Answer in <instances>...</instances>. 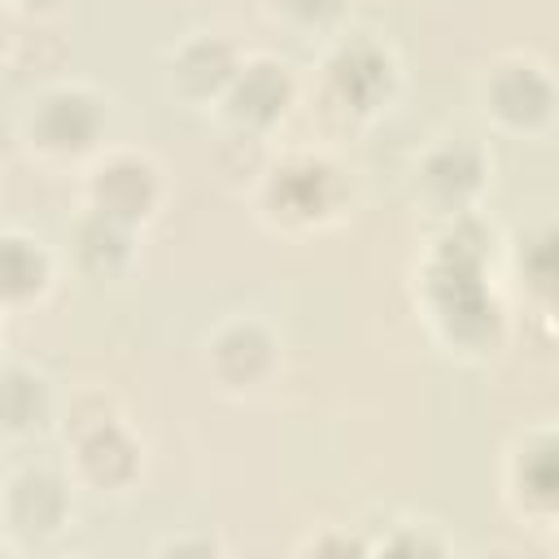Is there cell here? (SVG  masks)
<instances>
[{
	"mask_svg": "<svg viewBox=\"0 0 559 559\" xmlns=\"http://www.w3.org/2000/svg\"><path fill=\"white\" fill-rule=\"evenodd\" d=\"M493 227L485 210L441 218L415 271V301L428 336L459 362H489L507 345V306L489 284Z\"/></svg>",
	"mask_w": 559,
	"mask_h": 559,
	"instance_id": "obj_1",
	"label": "cell"
},
{
	"mask_svg": "<svg viewBox=\"0 0 559 559\" xmlns=\"http://www.w3.org/2000/svg\"><path fill=\"white\" fill-rule=\"evenodd\" d=\"M61 445H66V476L74 489L122 498L144 476V441L127 424L122 406L105 389H83L57 411Z\"/></svg>",
	"mask_w": 559,
	"mask_h": 559,
	"instance_id": "obj_2",
	"label": "cell"
},
{
	"mask_svg": "<svg viewBox=\"0 0 559 559\" xmlns=\"http://www.w3.org/2000/svg\"><path fill=\"white\" fill-rule=\"evenodd\" d=\"M249 201L271 231L310 236V231L336 227L349 214L354 183L336 157L314 148H293V153L266 157V166L249 188Z\"/></svg>",
	"mask_w": 559,
	"mask_h": 559,
	"instance_id": "obj_3",
	"label": "cell"
},
{
	"mask_svg": "<svg viewBox=\"0 0 559 559\" xmlns=\"http://www.w3.org/2000/svg\"><path fill=\"white\" fill-rule=\"evenodd\" d=\"M22 148L48 166H74L105 148L109 96L83 79H52L22 100L17 114Z\"/></svg>",
	"mask_w": 559,
	"mask_h": 559,
	"instance_id": "obj_4",
	"label": "cell"
},
{
	"mask_svg": "<svg viewBox=\"0 0 559 559\" xmlns=\"http://www.w3.org/2000/svg\"><path fill=\"white\" fill-rule=\"evenodd\" d=\"M476 105L498 135H511V140L550 135L555 109H559V87H555L550 61L537 52H524V48L498 52L476 74Z\"/></svg>",
	"mask_w": 559,
	"mask_h": 559,
	"instance_id": "obj_5",
	"label": "cell"
},
{
	"mask_svg": "<svg viewBox=\"0 0 559 559\" xmlns=\"http://www.w3.org/2000/svg\"><path fill=\"white\" fill-rule=\"evenodd\" d=\"M402 92V61L371 31H341L323 52V100L349 122H376Z\"/></svg>",
	"mask_w": 559,
	"mask_h": 559,
	"instance_id": "obj_6",
	"label": "cell"
},
{
	"mask_svg": "<svg viewBox=\"0 0 559 559\" xmlns=\"http://www.w3.org/2000/svg\"><path fill=\"white\" fill-rule=\"evenodd\" d=\"M493 188V157L476 135H432L411 166L415 205L441 223L459 214H476Z\"/></svg>",
	"mask_w": 559,
	"mask_h": 559,
	"instance_id": "obj_7",
	"label": "cell"
},
{
	"mask_svg": "<svg viewBox=\"0 0 559 559\" xmlns=\"http://www.w3.org/2000/svg\"><path fill=\"white\" fill-rule=\"evenodd\" d=\"M166 197H170L166 170L148 148L105 144L83 162V179H79L83 210H96L105 218H118L144 231L166 210Z\"/></svg>",
	"mask_w": 559,
	"mask_h": 559,
	"instance_id": "obj_8",
	"label": "cell"
},
{
	"mask_svg": "<svg viewBox=\"0 0 559 559\" xmlns=\"http://www.w3.org/2000/svg\"><path fill=\"white\" fill-rule=\"evenodd\" d=\"M280 367H284L280 332L253 310L223 314L201 336V371L227 397H253L271 389Z\"/></svg>",
	"mask_w": 559,
	"mask_h": 559,
	"instance_id": "obj_9",
	"label": "cell"
},
{
	"mask_svg": "<svg viewBox=\"0 0 559 559\" xmlns=\"http://www.w3.org/2000/svg\"><path fill=\"white\" fill-rule=\"evenodd\" d=\"M74 520V480L48 463H22L0 480V528L26 546H52Z\"/></svg>",
	"mask_w": 559,
	"mask_h": 559,
	"instance_id": "obj_10",
	"label": "cell"
},
{
	"mask_svg": "<svg viewBox=\"0 0 559 559\" xmlns=\"http://www.w3.org/2000/svg\"><path fill=\"white\" fill-rule=\"evenodd\" d=\"M297 92H301V83L280 52H245L231 83L214 100V118L223 131L266 140L293 114Z\"/></svg>",
	"mask_w": 559,
	"mask_h": 559,
	"instance_id": "obj_11",
	"label": "cell"
},
{
	"mask_svg": "<svg viewBox=\"0 0 559 559\" xmlns=\"http://www.w3.org/2000/svg\"><path fill=\"white\" fill-rule=\"evenodd\" d=\"M502 502L515 520L550 528L559 515V437L555 424H528L511 437L502 459Z\"/></svg>",
	"mask_w": 559,
	"mask_h": 559,
	"instance_id": "obj_12",
	"label": "cell"
},
{
	"mask_svg": "<svg viewBox=\"0 0 559 559\" xmlns=\"http://www.w3.org/2000/svg\"><path fill=\"white\" fill-rule=\"evenodd\" d=\"M240 44L223 31H188L162 57V87L188 109H214L240 66Z\"/></svg>",
	"mask_w": 559,
	"mask_h": 559,
	"instance_id": "obj_13",
	"label": "cell"
},
{
	"mask_svg": "<svg viewBox=\"0 0 559 559\" xmlns=\"http://www.w3.org/2000/svg\"><path fill=\"white\" fill-rule=\"evenodd\" d=\"M66 245H70V266L92 284H122L140 262V231L83 205L66 231Z\"/></svg>",
	"mask_w": 559,
	"mask_h": 559,
	"instance_id": "obj_14",
	"label": "cell"
},
{
	"mask_svg": "<svg viewBox=\"0 0 559 559\" xmlns=\"http://www.w3.org/2000/svg\"><path fill=\"white\" fill-rule=\"evenodd\" d=\"M57 284V253L26 227H0V314L39 306Z\"/></svg>",
	"mask_w": 559,
	"mask_h": 559,
	"instance_id": "obj_15",
	"label": "cell"
},
{
	"mask_svg": "<svg viewBox=\"0 0 559 559\" xmlns=\"http://www.w3.org/2000/svg\"><path fill=\"white\" fill-rule=\"evenodd\" d=\"M57 424L52 380L22 358H0V441H31Z\"/></svg>",
	"mask_w": 559,
	"mask_h": 559,
	"instance_id": "obj_16",
	"label": "cell"
},
{
	"mask_svg": "<svg viewBox=\"0 0 559 559\" xmlns=\"http://www.w3.org/2000/svg\"><path fill=\"white\" fill-rule=\"evenodd\" d=\"M362 555H450L454 542L437 520L406 515V511H376L371 520L358 524Z\"/></svg>",
	"mask_w": 559,
	"mask_h": 559,
	"instance_id": "obj_17",
	"label": "cell"
},
{
	"mask_svg": "<svg viewBox=\"0 0 559 559\" xmlns=\"http://www.w3.org/2000/svg\"><path fill=\"white\" fill-rule=\"evenodd\" d=\"M262 9L275 26L293 31L297 39L341 35L349 17V0H262Z\"/></svg>",
	"mask_w": 559,
	"mask_h": 559,
	"instance_id": "obj_18",
	"label": "cell"
},
{
	"mask_svg": "<svg viewBox=\"0 0 559 559\" xmlns=\"http://www.w3.org/2000/svg\"><path fill=\"white\" fill-rule=\"evenodd\" d=\"M515 271H520V284L524 293L537 301V310L546 314L555 306V227L542 223L537 231H528L520 240V253H515Z\"/></svg>",
	"mask_w": 559,
	"mask_h": 559,
	"instance_id": "obj_19",
	"label": "cell"
},
{
	"mask_svg": "<svg viewBox=\"0 0 559 559\" xmlns=\"http://www.w3.org/2000/svg\"><path fill=\"white\" fill-rule=\"evenodd\" d=\"M297 555H362V537L358 533H349V528H336V524H323V533H314V537H306V542H297L293 546Z\"/></svg>",
	"mask_w": 559,
	"mask_h": 559,
	"instance_id": "obj_20",
	"label": "cell"
},
{
	"mask_svg": "<svg viewBox=\"0 0 559 559\" xmlns=\"http://www.w3.org/2000/svg\"><path fill=\"white\" fill-rule=\"evenodd\" d=\"M223 550L227 546L218 537H210V533H183V537L153 542V555H162V559H170V555H201V559H210V555H223Z\"/></svg>",
	"mask_w": 559,
	"mask_h": 559,
	"instance_id": "obj_21",
	"label": "cell"
},
{
	"mask_svg": "<svg viewBox=\"0 0 559 559\" xmlns=\"http://www.w3.org/2000/svg\"><path fill=\"white\" fill-rule=\"evenodd\" d=\"M66 0H0V9H13V13H26V17H44V13H57Z\"/></svg>",
	"mask_w": 559,
	"mask_h": 559,
	"instance_id": "obj_22",
	"label": "cell"
},
{
	"mask_svg": "<svg viewBox=\"0 0 559 559\" xmlns=\"http://www.w3.org/2000/svg\"><path fill=\"white\" fill-rule=\"evenodd\" d=\"M9 52H13V35H9V22H4V9H0V70L9 66Z\"/></svg>",
	"mask_w": 559,
	"mask_h": 559,
	"instance_id": "obj_23",
	"label": "cell"
},
{
	"mask_svg": "<svg viewBox=\"0 0 559 559\" xmlns=\"http://www.w3.org/2000/svg\"><path fill=\"white\" fill-rule=\"evenodd\" d=\"M4 550H17V546H13V542L4 537V528H0V555H4Z\"/></svg>",
	"mask_w": 559,
	"mask_h": 559,
	"instance_id": "obj_24",
	"label": "cell"
}]
</instances>
